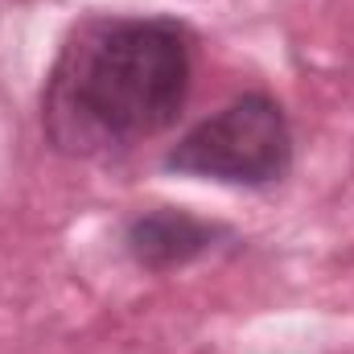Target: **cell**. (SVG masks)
I'll return each instance as SVG.
<instances>
[{
    "label": "cell",
    "mask_w": 354,
    "mask_h": 354,
    "mask_svg": "<svg viewBox=\"0 0 354 354\" xmlns=\"http://www.w3.org/2000/svg\"><path fill=\"white\" fill-rule=\"evenodd\" d=\"M194 87V37L174 17H99L62 50L50 87V136L71 149H128L165 132Z\"/></svg>",
    "instance_id": "obj_1"
},
{
    "label": "cell",
    "mask_w": 354,
    "mask_h": 354,
    "mask_svg": "<svg viewBox=\"0 0 354 354\" xmlns=\"http://www.w3.org/2000/svg\"><path fill=\"white\" fill-rule=\"evenodd\" d=\"M165 169L223 185H272L292 169L288 115L264 91L239 95L177 140L165 153Z\"/></svg>",
    "instance_id": "obj_2"
},
{
    "label": "cell",
    "mask_w": 354,
    "mask_h": 354,
    "mask_svg": "<svg viewBox=\"0 0 354 354\" xmlns=\"http://www.w3.org/2000/svg\"><path fill=\"white\" fill-rule=\"evenodd\" d=\"M218 239H231V231L218 227V223H206L189 210H174V206L145 210L124 231L128 256L149 272H169V268L194 264L206 252H214Z\"/></svg>",
    "instance_id": "obj_3"
}]
</instances>
